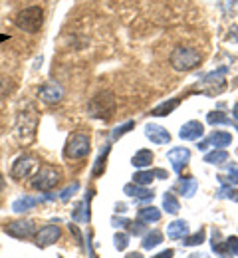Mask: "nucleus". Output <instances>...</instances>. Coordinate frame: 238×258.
Masks as SVG:
<instances>
[{"mask_svg": "<svg viewBox=\"0 0 238 258\" xmlns=\"http://www.w3.org/2000/svg\"><path fill=\"white\" fill-rule=\"evenodd\" d=\"M115 109H117V97L113 96V92H109V90L98 92L88 103V113L96 119H103V121L111 119Z\"/></svg>", "mask_w": 238, "mask_h": 258, "instance_id": "f257e3e1", "label": "nucleus"}, {"mask_svg": "<svg viewBox=\"0 0 238 258\" xmlns=\"http://www.w3.org/2000/svg\"><path fill=\"white\" fill-rule=\"evenodd\" d=\"M171 66L177 72H191L203 62V56L199 50L191 48V46H177L171 52Z\"/></svg>", "mask_w": 238, "mask_h": 258, "instance_id": "f03ea898", "label": "nucleus"}, {"mask_svg": "<svg viewBox=\"0 0 238 258\" xmlns=\"http://www.w3.org/2000/svg\"><path fill=\"white\" fill-rule=\"evenodd\" d=\"M14 24H16L20 30H24V32L36 34L42 28V24H44V10H42L40 6L24 8V10H20V12L16 14Z\"/></svg>", "mask_w": 238, "mask_h": 258, "instance_id": "7ed1b4c3", "label": "nucleus"}, {"mask_svg": "<svg viewBox=\"0 0 238 258\" xmlns=\"http://www.w3.org/2000/svg\"><path fill=\"white\" fill-rule=\"evenodd\" d=\"M62 179V171L60 167H54V165H42L38 171H36L34 179H32V187L36 191H50L54 189Z\"/></svg>", "mask_w": 238, "mask_h": 258, "instance_id": "20e7f679", "label": "nucleus"}, {"mask_svg": "<svg viewBox=\"0 0 238 258\" xmlns=\"http://www.w3.org/2000/svg\"><path fill=\"white\" fill-rule=\"evenodd\" d=\"M90 137L86 133H71L66 141V157L68 159H82L90 153Z\"/></svg>", "mask_w": 238, "mask_h": 258, "instance_id": "39448f33", "label": "nucleus"}, {"mask_svg": "<svg viewBox=\"0 0 238 258\" xmlns=\"http://www.w3.org/2000/svg\"><path fill=\"white\" fill-rule=\"evenodd\" d=\"M38 169H40L38 157H36V155H30V153H26V155H20V157L16 159L14 167H12V177H14L16 181H22V179L34 177Z\"/></svg>", "mask_w": 238, "mask_h": 258, "instance_id": "423d86ee", "label": "nucleus"}, {"mask_svg": "<svg viewBox=\"0 0 238 258\" xmlns=\"http://www.w3.org/2000/svg\"><path fill=\"white\" fill-rule=\"evenodd\" d=\"M36 109L30 105L26 111H20L18 115V123H16V131H18V137L20 139H30L36 131Z\"/></svg>", "mask_w": 238, "mask_h": 258, "instance_id": "0eeeda50", "label": "nucleus"}, {"mask_svg": "<svg viewBox=\"0 0 238 258\" xmlns=\"http://www.w3.org/2000/svg\"><path fill=\"white\" fill-rule=\"evenodd\" d=\"M6 234L14 236V238H28L36 232L34 221H16V223H10L8 226H4Z\"/></svg>", "mask_w": 238, "mask_h": 258, "instance_id": "6e6552de", "label": "nucleus"}, {"mask_svg": "<svg viewBox=\"0 0 238 258\" xmlns=\"http://www.w3.org/2000/svg\"><path fill=\"white\" fill-rule=\"evenodd\" d=\"M58 238H60V226L56 225H46L36 232V244L40 248H46V246L54 244Z\"/></svg>", "mask_w": 238, "mask_h": 258, "instance_id": "1a4fd4ad", "label": "nucleus"}, {"mask_svg": "<svg viewBox=\"0 0 238 258\" xmlns=\"http://www.w3.org/2000/svg\"><path fill=\"white\" fill-rule=\"evenodd\" d=\"M167 159H169V163L173 165V169H175L177 173H181L183 167L191 159V151L185 149V147H175V149H171L169 153H167Z\"/></svg>", "mask_w": 238, "mask_h": 258, "instance_id": "9d476101", "label": "nucleus"}, {"mask_svg": "<svg viewBox=\"0 0 238 258\" xmlns=\"http://www.w3.org/2000/svg\"><path fill=\"white\" fill-rule=\"evenodd\" d=\"M230 143H232V135H230V133H226V131H214V133H210L204 141L199 143V149H206L208 145L226 147V145H230Z\"/></svg>", "mask_w": 238, "mask_h": 258, "instance_id": "9b49d317", "label": "nucleus"}, {"mask_svg": "<svg viewBox=\"0 0 238 258\" xmlns=\"http://www.w3.org/2000/svg\"><path fill=\"white\" fill-rule=\"evenodd\" d=\"M145 135H147V139H151L155 145H167L171 141L169 131L165 127H161V125H155V123H149V125L145 127Z\"/></svg>", "mask_w": 238, "mask_h": 258, "instance_id": "f8f14e48", "label": "nucleus"}, {"mask_svg": "<svg viewBox=\"0 0 238 258\" xmlns=\"http://www.w3.org/2000/svg\"><path fill=\"white\" fill-rule=\"evenodd\" d=\"M204 133V127L201 121H187L183 127L179 129V137L181 139H185V141H195V139H199L201 135Z\"/></svg>", "mask_w": 238, "mask_h": 258, "instance_id": "ddd939ff", "label": "nucleus"}, {"mask_svg": "<svg viewBox=\"0 0 238 258\" xmlns=\"http://www.w3.org/2000/svg\"><path fill=\"white\" fill-rule=\"evenodd\" d=\"M38 96H40L42 101H46V103H58V101L62 99V96H64V92H62V88L56 86V84H44V86L40 88Z\"/></svg>", "mask_w": 238, "mask_h": 258, "instance_id": "4468645a", "label": "nucleus"}, {"mask_svg": "<svg viewBox=\"0 0 238 258\" xmlns=\"http://www.w3.org/2000/svg\"><path fill=\"white\" fill-rule=\"evenodd\" d=\"M123 193L133 197L137 201H151V199L155 197L153 191H149V189H145V187H141V185H135V183L125 185V187H123Z\"/></svg>", "mask_w": 238, "mask_h": 258, "instance_id": "2eb2a0df", "label": "nucleus"}, {"mask_svg": "<svg viewBox=\"0 0 238 258\" xmlns=\"http://www.w3.org/2000/svg\"><path fill=\"white\" fill-rule=\"evenodd\" d=\"M189 234V223L187 221H173L169 226H167V236L171 240H181Z\"/></svg>", "mask_w": 238, "mask_h": 258, "instance_id": "dca6fc26", "label": "nucleus"}, {"mask_svg": "<svg viewBox=\"0 0 238 258\" xmlns=\"http://www.w3.org/2000/svg\"><path fill=\"white\" fill-rule=\"evenodd\" d=\"M42 201H44L42 197H28V195H24V197H20V199H16V201L12 203V211H14V213L30 211L32 207H36V205L42 203Z\"/></svg>", "mask_w": 238, "mask_h": 258, "instance_id": "f3484780", "label": "nucleus"}, {"mask_svg": "<svg viewBox=\"0 0 238 258\" xmlns=\"http://www.w3.org/2000/svg\"><path fill=\"white\" fill-rule=\"evenodd\" d=\"M179 103H181V97H173L169 101H163V103H159V105L151 111V115H155V117H165V115H169V113H173V111L177 109Z\"/></svg>", "mask_w": 238, "mask_h": 258, "instance_id": "a211bd4d", "label": "nucleus"}, {"mask_svg": "<svg viewBox=\"0 0 238 258\" xmlns=\"http://www.w3.org/2000/svg\"><path fill=\"white\" fill-rule=\"evenodd\" d=\"M139 221L143 223H157L161 221V211L157 207H145L139 211Z\"/></svg>", "mask_w": 238, "mask_h": 258, "instance_id": "6ab92c4d", "label": "nucleus"}, {"mask_svg": "<svg viewBox=\"0 0 238 258\" xmlns=\"http://www.w3.org/2000/svg\"><path fill=\"white\" fill-rule=\"evenodd\" d=\"M206 121H208L210 125H234V127L238 129V123H232L230 117H226L222 111H210V113L206 115Z\"/></svg>", "mask_w": 238, "mask_h": 258, "instance_id": "aec40b11", "label": "nucleus"}, {"mask_svg": "<svg viewBox=\"0 0 238 258\" xmlns=\"http://www.w3.org/2000/svg\"><path fill=\"white\" fill-rule=\"evenodd\" d=\"M153 161V151H149V149H141V151H137L135 155H133V167H139V169H143V167H149Z\"/></svg>", "mask_w": 238, "mask_h": 258, "instance_id": "412c9836", "label": "nucleus"}, {"mask_svg": "<svg viewBox=\"0 0 238 258\" xmlns=\"http://www.w3.org/2000/svg\"><path fill=\"white\" fill-rule=\"evenodd\" d=\"M163 242V232L161 230H151L149 234H145V240H143V248L151 250L155 246H159Z\"/></svg>", "mask_w": 238, "mask_h": 258, "instance_id": "4be33fe9", "label": "nucleus"}, {"mask_svg": "<svg viewBox=\"0 0 238 258\" xmlns=\"http://www.w3.org/2000/svg\"><path fill=\"white\" fill-rule=\"evenodd\" d=\"M204 161L210 163V165H222L224 161H228V153L224 149H214V151L204 155Z\"/></svg>", "mask_w": 238, "mask_h": 258, "instance_id": "5701e85b", "label": "nucleus"}, {"mask_svg": "<svg viewBox=\"0 0 238 258\" xmlns=\"http://www.w3.org/2000/svg\"><path fill=\"white\" fill-rule=\"evenodd\" d=\"M197 179H193V177H189V179H181V183H179V189H181V193L183 197H193V195L197 193Z\"/></svg>", "mask_w": 238, "mask_h": 258, "instance_id": "b1692460", "label": "nucleus"}, {"mask_svg": "<svg viewBox=\"0 0 238 258\" xmlns=\"http://www.w3.org/2000/svg\"><path fill=\"white\" fill-rule=\"evenodd\" d=\"M153 179H155V171H139V173L133 175V183H135V185H141V187L151 185Z\"/></svg>", "mask_w": 238, "mask_h": 258, "instance_id": "393cba45", "label": "nucleus"}, {"mask_svg": "<svg viewBox=\"0 0 238 258\" xmlns=\"http://www.w3.org/2000/svg\"><path fill=\"white\" fill-rule=\"evenodd\" d=\"M163 207H165V211L171 213V215H177V213H179V209H181L179 201L175 199V195L173 193H165V197H163Z\"/></svg>", "mask_w": 238, "mask_h": 258, "instance_id": "a878e982", "label": "nucleus"}, {"mask_svg": "<svg viewBox=\"0 0 238 258\" xmlns=\"http://www.w3.org/2000/svg\"><path fill=\"white\" fill-rule=\"evenodd\" d=\"M109 145H105V149L102 151V155L98 157V161H96V165H94V171H92V175L94 177H100L103 171H105V161H107V153H109Z\"/></svg>", "mask_w": 238, "mask_h": 258, "instance_id": "bb28decb", "label": "nucleus"}, {"mask_svg": "<svg viewBox=\"0 0 238 258\" xmlns=\"http://www.w3.org/2000/svg\"><path fill=\"white\" fill-rule=\"evenodd\" d=\"M226 72H228V68H226V66H222V68H218L216 72H212V74H206V76H204V84H212V82H218V84H222V82H224L222 78H224V74H226Z\"/></svg>", "mask_w": 238, "mask_h": 258, "instance_id": "cd10ccee", "label": "nucleus"}, {"mask_svg": "<svg viewBox=\"0 0 238 258\" xmlns=\"http://www.w3.org/2000/svg\"><path fill=\"white\" fill-rule=\"evenodd\" d=\"M133 127H135V121H125L123 125H117V127L113 129V133H111V139H113V141H117L119 137H123L127 131H131Z\"/></svg>", "mask_w": 238, "mask_h": 258, "instance_id": "c85d7f7f", "label": "nucleus"}, {"mask_svg": "<svg viewBox=\"0 0 238 258\" xmlns=\"http://www.w3.org/2000/svg\"><path fill=\"white\" fill-rule=\"evenodd\" d=\"M113 244H115L117 250H125V248L129 246V236H127L125 232H117V234L113 236Z\"/></svg>", "mask_w": 238, "mask_h": 258, "instance_id": "c756f323", "label": "nucleus"}, {"mask_svg": "<svg viewBox=\"0 0 238 258\" xmlns=\"http://www.w3.org/2000/svg\"><path fill=\"white\" fill-rule=\"evenodd\" d=\"M204 240V230H199L197 234H193V236H189V238H185V246H197V244H201Z\"/></svg>", "mask_w": 238, "mask_h": 258, "instance_id": "7c9ffc66", "label": "nucleus"}, {"mask_svg": "<svg viewBox=\"0 0 238 258\" xmlns=\"http://www.w3.org/2000/svg\"><path fill=\"white\" fill-rule=\"evenodd\" d=\"M218 197H224V199H230V201L238 203V189H232V187H222V189L218 191Z\"/></svg>", "mask_w": 238, "mask_h": 258, "instance_id": "2f4dec72", "label": "nucleus"}, {"mask_svg": "<svg viewBox=\"0 0 238 258\" xmlns=\"http://www.w3.org/2000/svg\"><path fill=\"white\" fill-rule=\"evenodd\" d=\"M218 179H220V183H228V185H238V169H230L228 177H222V175H218Z\"/></svg>", "mask_w": 238, "mask_h": 258, "instance_id": "473e14b6", "label": "nucleus"}, {"mask_svg": "<svg viewBox=\"0 0 238 258\" xmlns=\"http://www.w3.org/2000/svg\"><path fill=\"white\" fill-rule=\"evenodd\" d=\"M226 246H228L232 256H238V236H228L226 238Z\"/></svg>", "mask_w": 238, "mask_h": 258, "instance_id": "72a5a7b5", "label": "nucleus"}, {"mask_svg": "<svg viewBox=\"0 0 238 258\" xmlns=\"http://www.w3.org/2000/svg\"><path fill=\"white\" fill-rule=\"evenodd\" d=\"M77 189H80V183H71V185H69L68 189H64V193L60 195V199H62V201H68L69 197H71V195L75 193Z\"/></svg>", "mask_w": 238, "mask_h": 258, "instance_id": "f704fd0d", "label": "nucleus"}, {"mask_svg": "<svg viewBox=\"0 0 238 258\" xmlns=\"http://www.w3.org/2000/svg\"><path fill=\"white\" fill-rule=\"evenodd\" d=\"M129 230L135 234V236H141L143 232H145V225H143V221H139V223H129Z\"/></svg>", "mask_w": 238, "mask_h": 258, "instance_id": "c9c22d12", "label": "nucleus"}, {"mask_svg": "<svg viewBox=\"0 0 238 258\" xmlns=\"http://www.w3.org/2000/svg\"><path fill=\"white\" fill-rule=\"evenodd\" d=\"M111 223H113V226H117V228H123V226H127L131 221H127V219H117V217H113L111 219Z\"/></svg>", "mask_w": 238, "mask_h": 258, "instance_id": "e433bc0d", "label": "nucleus"}, {"mask_svg": "<svg viewBox=\"0 0 238 258\" xmlns=\"http://www.w3.org/2000/svg\"><path fill=\"white\" fill-rule=\"evenodd\" d=\"M173 254H175V250H173V248H167V250H163V252H159V254H155V256H151V258H173Z\"/></svg>", "mask_w": 238, "mask_h": 258, "instance_id": "4c0bfd02", "label": "nucleus"}, {"mask_svg": "<svg viewBox=\"0 0 238 258\" xmlns=\"http://www.w3.org/2000/svg\"><path fill=\"white\" fill-rule=\"evenodd\" d=\"M155 177H157V179H167L169 175H167L163 169H157V171H155Z\"/></svg>", "mask_w": 238, "mask_h": 258, "instance_id": "58836bf2", "label": "nucleus"}, {"mask_svg": "<svg viewBox=\"0 0 238 258\" xmlns=\"http://www.w3.org/2000/svg\"><path fill=\"white\" fill-rule=\"evenodd\" d=\"M125 258H143V254L141 252H131V254H127Z\"/></svg>", "mask_w": 238, "mask_h": 258, "instance_id": "ea45409f", "label": "nucleus"}, {"mask_svg": "<svg viewBox=\"0 0 238 258\" xmlns=\"http://www.w3.org/2000/svg\"><path fill=\"white\" fill-rule=\"evenodd\" d=\"M4 187H6V181H4V177H2V173H0V191H4Z\"/></svg>", "mask_w": 238, "mask_h": 258, "instance_id": "a19ab883", "label": "nucleus"}, {"mask_svg": "<svg viewBox=\"0 0 238 258\" xmlns=\"http://www.w3.org/2000/svg\"><path fill=\"white\" fill-rule=\"evenodd\" d=\"M232 117H234V119L238 121V103L234 105V107H232Z\"/></svg>", "mask_w": 238, "mask_h": 258, "instance_id": "79ce46f5", "label": "nucleus"}, {"mask_svg": "<svg viewBox=\"0 0 238 258\" xmlns=\"http://www.w3.org/2000/svg\"><path fill=\"white\" fill-rule=\"evenodd\" d=\"M117 211H119V213H123V211H125V205H123V203H119V205H117Z\"/></svg>", "mask_w": 238, "mask_h": 258, "instance_id": "37998d69", "label": "nucleus"}, {"mask_svg": "<svg viewBox=\"0 0 238 258\" xmlns=\"http://www.w3.org/2000/svg\"><path fill=\"white\" fill-rule=\"evenodd\" d=\"M234 86H238V78H236V80H234Z\"/></svg>", "mask_w": 238, "mask_h": 258, "instance_id": "c03bdc74", "label": "nucleus"}]
</instances>
